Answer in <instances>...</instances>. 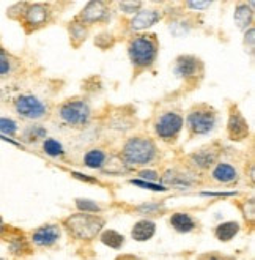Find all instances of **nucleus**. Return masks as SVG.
<instances>
[{
	"label": "nucleus",
	"mask_w": 255,
	"mask_h": 260,
	"mask_svg": "<svg viewBox=\"0 0 255 260\" xmlns=\"http://www.w3.org/2000/svg\"><path fill=\"white\" fill-rule=\"evenodd\" d=\"M159 54V40L155 34H140L128 43V57L132 68L139 71L150 70Z\"/></svg>",
	"instance_id": "1"
},
{
	"label": "nucleus",
	"mask_w": 255,
	"mask_h": 260,
	"mask_svg": "<svg viewBox=\"0 0 255 260\" xmlns=\"http://www.w3.org/2000/svg\"><path fill=\"white\" fill-rule=\"evenodd\" d=\"M120 158L131 167H143L158 158V147L153 139L145 136H132L123 144Z\"/></svg>",
	"instance_id": "2"
},
{
	"label": "nucleus",
	"mask_w": 255,
	"mask_h": 260,
	"mask_svg": "<svg viewBox=\"0 0 255 260\" xmlns=\"http://www.w3.org/2000/svg\"><path fill=\"white\" fill-rule=\"evenodd\" d=\"M65 231L69 237L81 241H90L99 237L104 231L106 219L99 215H88V213H76V215L68 216L63 224Z\"/></svg>",
	"instance_id": "3"
},
{
	"label": "nucleus",
	"mask_w": 255,
	"mask_h": 260,
	"mask_svg": "<svg viewBox=\"0 0 255 260\" xmlns=\"http://www.w3.org/2000/svg\"><path fill=\"white\" fill-rule=\"evenodd\" d=\"M58 117L71 128H84L92 120V108L84 98L66 100L58 106Z\"/></svg>",
	"instance_id": "4"
},
{
	"label": "nucleus",
	"mask_w": 255,
	"mask_h": 260,
	"mask_svg": "<svg viewBox=\"0 0 255 260\" xmlns=\"http://www.w3.org/2000/svg\"><path fill=\"white\" fill-rule=\"evenodd\" d=\"M217 112L208 104H199L186 115V129L189 136H206L216 128Z\"/></svg>",
	"instance_id": "5"
},
{
	"label": "nucleus",
	"mask_w": 255,
	"mask_h": 260,
	"mask_svg": "<svg viewBox=\"0 0 255 260\" xmlns=\"http://www.w3.org/2000/svg\"><path fill=\"white\" fill-rule=\"evenodd\" d=\"M185 126V118L175 111H167L161 114L155 121V134L158 139L166 144H175Z\"/></svg>",
	"instance_id": "6"
},
{
	"label": "nucleus",
	"mask_w": 255,
	"mask_h": 260,
	"mask_svg": "<svg viewBox=\"0 0 255 260\" xmlns=\"http://www.w3.org/2000/svg\"><path fill=\"white\" fill-rule=\"evenodd\" d=\"M19 21L25 27L27 34L37 32L51 21V8L46 4H27Z\"/></svg>",
	"instance_id": "7"
},
{
	"label": "nucleus",
	"mask_w": 255,
	"mask_h": 260,
	"mask_svg": "<svg viewBox=\"0 0 255 260\" xmlns=\"http://www.w3.org/2000/svg\"><path fill=\"white\" fill-rule=\"evenodd\" d=\"M173 73L185 82H196L203 76V63L196 55H179L175 60Z\"/></svg>",
	"instance_id": "8"
},
{
	"label": "nucleus",
	"mask_w": 255,
	"mask_h": 260,
	"mask_svg": "<svg viewBox=\"0 0 255 260\" xmlns=\"http://www.w3.org/2000/svg\"><path fill=\"white\" fill-rule=\"evenodd\" d=\"M14 109L27 120H40L46 117L48 106L44 104L38 96L33 95H21L14 100Z\"/></svg>",
	"instance_id": "9"
},
{
	"label": "nucleus",
	"mask_w": 255,
	"mask_h": 260,
	"mask_svg": "<svg viewBox=\"0 0 255 260\" xmlns=\"http://www.w3.org/2000/svg\"><path fill=\"white\" fill-rule=\"evenodd\" d=\"M249 123L236 106H232L227 118V136L230 141L241 142L249 137Z\"/></svg>",
	"instance_id": "10"
},
{
	"label": "nucleus",
	"mask_w": 255,
	"mask_h": 260,
	"mask_svg": "<svg viewBox=\"0 0 255 260\" xmlns=\"http://www.w3.org/2000/svg\"><path fill=\"white\" fill-rule=\"evenodd\" d=\"M62 238V229L58 224H44L32 232L30 241L37 248H52Z\"/></svg>",
	"instance_id": "11"
},
{
	"label": "nucleus",
	"mask_w": 255,
	"mask_h": 260,
	"mask_svg": "<svg viewBox=\"0 0 255 260\" xmlns=\"http://www.w3.org/2000/svg\"><path fill=\"white\" fill-rule=\"evenodd\" d=\"M78 21H81L82 24L93 25V24H101L106 22L109 19V7L104 2H88L81 13L76 16Z\"/></svg>",
	"instance_id": "12"
},
{
	"label": "nucleus",
	"mask_w": 255,
	"mask_h": 260,
	"mask_svg": "<svg viewBox=\"0 0 255 260\" xmlns=\"http://www.w3.org/2000/svg\"><path fill=\"white\" fill-rule=\"evenodd\" d=\"M219 155H221V151L214 145L202 147L200 150L191 153L189 162L200 171H206L209 167H214L216 162H219Z\"/></svg>",
	"instance_id": "13"
},
{
	"label": "nucleus",
	"mask_w": 255,
	"mask_h": 260,
	"mask_svg": "<svg viewBox=\"0 0 255 260\" xmlns=\"http://www.w3.org/2000/svg\"><path fill=\"white\" fill-rule=\"evenodd\" d=\"M162 19V14L159 10H140L137 11L129 21V30L131 32H142L150 27H153Z\"/></svg>",
	"instance_id": "14"
},
{
	"label": "nucleus",
	"mask_w": 255,
	"mask_h": 260,
	"mask_svg": "<svg viewBox=\"0 0 255 260\" xmlns=\"http://www.w3.org/2000/svg\"><path fill=\"white\" fill-rule=\"evenodd\" d=\"M211 178L216 183H219V185H235V183H238V180H239V174L233 164L219 161L213 167Z\"/></svg>",
	"instance_id": "15"
},
{
	"label": "nucleus",
	"mask_w": 255,
	"mask_h": 260,
	"mask_svg": "<svg viewBox=\"0 0 255 260\" xmlns=\"http://www.w3.org/2000/svg\"><path fill=\"white\" fill-rule=\"evenodd\" d=\"M169 224L178 234H191L197 229V221L194 219L189 213H185V211L173 213L169 219Z\"/></svg>",
	"instance_id": "16"
},
{
	"label": "nucleus",
	"mask_w": 255,
	"mask_h": 260,
	"mask_svg": "<svg viewBox=\"0 0 255 260\" xmlns=\"http://www.w3.org/2000/svg\"><path fill=\"white\" fill-rule=\"evenodd\" d=\"M253 2H239L235 8V14H233V19L238 28L241 30H247L252 27L253 22Z\"/></svg>",
	"instance_id": "17"
},
{
	"label": "nucleus",
	"mask_w": 255,
	"mask_h": 260,
	"mask_svg": "<svg viewBox=\"0 0 255 260\" xmlns=\"http://www.w3.org/2000/svg\"><path fill=\"white\" fill-rule=\"evenodd\" d=\"M161 181H164L166 185L172 186V188H189L192 185H196V178H192V175H188L185 172L179 171H167L161 177Z\"/></svg>",
	"instance_id": "18"
},
{
	"label": "nucleus",
	"mask_w": 255,
	"mask_h": 260,
	"mask_svg": "<svg viewBox=\"0 0 255 260\" xmlns=\"http://www.w3.org/2000/svg\"><path fill=\"white\" fill-rule=\"evenodd\" d=\"M156 234V224L152 219H140L134 224L132 231H131V237L136 241H148L152 240Z\"/></svg>",
	"instance_id": "19"
},
{
	"label": "nucleus",
	"mask_w": 255,
	"mask_h": 260,
	"mask_svg": "<svg viewBox=\"0 0 255 260\" xmlns=\"http://www.w3.org/2000/svg\"><path fill=\"white\" fill-rule=\"evenodd\" d=\"M107 161H109V155L102 148L88 150L84 156V166L88 167V169H102L104 166L109 164Z\"/></svg>",
	"instance_id": "20"
},
{
	"label": "nucleus",
	"mask_w": 255,
	"mask_h": 260,
	"mask_svg": "<svg viewBox=\"0 0 255 260\" xmlns=\"http://www.w3.org/2000/svg\"><path fill=\"white\" fill-rule=\"evenodd\" d=\"M68 32H69V40H71V44L74 48H79V46L87 40L88 37V27L85 24H82L81 21H78L74 18L69 25H68Z\"/></svg>",
	"instance_id": "21"
},
{
	"label": "nucleus",
	"mask_w": 255,
	"mask_h": 260,
	"mask_svg": "<svg viewBox=\"0 0 255 260\" xmlns=\"http://www.w3.org/2000/svg\"><path fill=\"white\" fill-rule=\"evenodd\" d=\"M239 224L236 221H227V222H221L219 225L214 227V237L219 241L227 243L230 240H233L238 234H239Z\"/></svg>",
	"instance_id": "22"
},
{
	"label": "nucleus",
	"mask_w": 255,
	"mask_h": 260,
	"mask_svg": "<svg viewBox=\"0 0 255 260\" xmlns=\"http://www.w3.org/2000/svg\"><path fill=\"white\" fill-rule=\"evenodd\" d=\"M99 240L104 246H107L111 249H122L125 244V237L122 234H118L117 231H112V229L102 231L99 234Z\"/></svg>",
	"instance_id": "23"
},
{
	"label": "nucleus",
	"mask_w": 255,
	"mask_h": 260,
	"mask_svg": "<svg viewBox=\"0 0 255 260\" xmlns=\"http://www.w3.org/2000/svg\"><path fill=\"white\" fill-rule=\"evenodd\" d=\"M43 151L51 158H62L66 153L63 145L57 139H54V137H46V139L43 141Z\"/></svg>",
	"instance_id": "24"
},
{
	"label": "nucleus",
	"mask_w": 255,
	"mask_h": 260,
	"mask_svg": "<svg viewBox=\"0 0 255 260\" xmlns=\"http://www.w3.org/2000/svg\"><path fill=\"white\" fill-rule=\"evenodd\" d=\"M76 208L81 213H88V215H98L102 211V207L96 204L95 201H90V199H76Z\"/></svg>",
	"instance_id": "25"
},
{
	"label": "nucleus",
	"mask_w": 255,
	"mask_h": 260,
	"mask_svg": "<svg viewBox=\"0 0 255 260\" xmlns=\"http://www.w3.org/2000/svg\"><path fill=\"white\" fill-rule=\"evenodd\" d=\"M8 249L11 254L14 255H22L25 252H30V246L24 237H14L10 240V244H8Z\"/></svg>",
	"instance_id": "26"
},
{
	"label": "nucleus",
	"mask_w": 255,
	"mask_h": 260,
	"mask_svg": "<svg viewBox=\"0 0 255 260\" xmlns=\"http://www.w3.org/2000/svg\"><path fill=\"white\" fill-rule=\"evenodd\" d=\"M40 139H46V129L40 125H33L25 129L24 141L25 142H38Z\"/></svg>",
	"instance_id": "27"
},
{
	"label": "nucleus",
	"mask_w": 255,
	"mask_h": 260,
	"mask_svg": "<svg viewBox=\"0 0 255 260\" xmlns=\"http://www.w3.org/2000/svg\"><path fill=\"white\" fill-rule=\"evenodd\" d=\"M18 129V123L14 120L0 117V136H14Z\"/></svg>",
	"instance_id": "28"
},
{
	"label": "nucleus",
	"mask_w": 255,
	"mask_h": 260,
	"mask_svg": "<svg viewBox=\"0 0 255 260\" xmlns=\"http://www.w3.org/2000/svg\"><path fill=\"white\" fill-rule=\"evenodd\" d=\"M166 208L164 204H142L136 208V211L139 215H147V216H152V215H159V213Z\"/></svg>",
	"instance_id": "29"
},
{
	"label": "nucleus",
	"mask_w": 255,
	"mask_h": 260,
	"mask_svg": "<svg viewBox=\"0 0 255 260\" xmlns=\"http://www.w3.org/2000/svg\"><path fill=\"white\" fill-rule=\"evenodd\" d=\"M131 185H136V186H140L143 189H150V191H156V192H164V191H169L167 186L164 185H156V183H150V181H143V180H129Z\"/></svg>",
	"instance_id": "30"
},
{
	"label": "nucleus",
	"mask_w": 255,
	"mask_h": 260,
	"mask_svg": "<svg viewBox=\"0 0 255 260\" xmlns=\"http://www.w3.org/2000/svg\"><path fill=\"white\" fill-rule=\"evenodd\" d=\"M11 68H13V63H11L10 55L7 54L5 49L0 48V78H2V76L10 74Z\"/></svg>",
	"instance_id": "31"
},
{
	"label": "nucleus",
	"mask_w": 255,
	"mask_h": 260,
	"mask_svg": "<svg viewBox=\"0 0 255 260\" xmlns=\"http://www.w3.org/2000/svg\"><path fill=\"white\" fill-rule=\"evenodd\" d=\"M95 44L101 49H109L115 44V38L111 35V34H99L96 38H95Z\"/></svg>",
	"instance_id": "32"
},
{
	"label": "nucleus",
	"mask_w": 255,
	"mask_h": 260,
	"mask_svg": "<svg viewBox=\"0 0 255 260\" xmlns=\"http://www.w3.org/2000/svg\"><path fill=\"white\" fill-rule=\"evenodd\" d=\"M143 7V2H120L118 8L125 14H136Z\"/></svg>",
	"instance_id": "33"
},
{
	"label": "nucleus",
	"mask_w": 255,
	"mask_h": 260,
	"mask_svg": "<svg viewBox=\"0 0 255 260\" xmlns=\"http://www.w3.org/2000/svg\"><path fill=\"white\" fill-rule=\"evenodd\" d=\"M139 178L143 180V181H150V183H155L158 180H161V175L156 172V171H150V169H142L139 171Z\"/></svg>",
	"instance_id": "34"
},
{
	"label": "nucleus",
	"mask_w": 255,
	"mask_h": 260,
	"mask_svg": "<svg viewBox=\"0 0 255 260\" xmlns=\"http://www.w3.org/2000/svg\"><path fill=\"white\" fill-rule=\"evenodd\" d=\"M71 175L74 178H78L81 181H85V183H93V185H99V180L96 177H88L85 174H79V172H71Z\"/></svg>",
	"instance_id": "35"
},
{
	"label": "nucleus",
	"mask_w": 255,
	"mask_h": 260,
	"mask_svg": "<svg viewBox=\"0 0 255 260\" xmlns=\"http://www.w3.org/2000/svg\"><path fill=\"white\" fill-rule=\"evenodd\" d=\"M249 43V51L250 52H253V27H250V28H247L246 30V35H244V46Z\"/></svg>",
	"instance_id": "36"
},
{
	"label": "nucleus",
	"mask_w": 255,
	"mask_h": 260,
	"mask_svg": "<svg viewBox=\"0 0 255 260\" xmlns=\"http://www.w3.org/2000/svg\"><path fill=\"white\" fill-rule=\"evenodd\" d=\"M213 5V2H188L186 7L192 10H206Z\"/></svg>",
	"instance_id": "37"
},
{
	"label": "nucleus",
	"mask_w": 255,
	"mask_h": 260,
	"mask_svg": "<svg viewBox=\"0 0 255 260\" xmlns=\"http://www.w3.org/2000/svg\"><path fill=\"white\" fill-rule=\"evenodd\" d=\"M200 260H233V258H229V257H224L221 254H205L200 257Z\"/></svg>",
	"instance_id": "38"
},
{
	"label": "nucleus",
	"mask_w": 255,
	"mask_h": 260,
	"mask_svg": "<svg viewBox=\"0 0 255 260\" xmlns=\"http://www.w3.org/2000/svg\"><path fill=\"white\" fill-rule=\"evenodd\" d=\"M115 260H143L137 255H132V254H123V255H118Z\"/></svg>",
	"instance_id": "39"
},
{
	"label": "nucleus",
	"mask_w": 255,
	"mask_h": 260,
	"mask_svg": "<svg viewBox=\"0 0 255 260\" xmlns=\"http://www.w3.org/2000/svg\"><path fill=\"white\" fill-rule=\"evenodd\" d=\"M5 231H7V225H5L2 221H0V234H4Z\"/></svg>",
	"instance_id": "40"
},
{
	"label": "nucleus",
	"mask_w": 255,
	"mask_h": 260,
	"mask_svg": "<svg viewBox=\"0 0 255 260\" xmlns=\"http://www.w3.org/2000/svg\"><path fill=\"white\" fill-rule=\"evenodd\" d=\"M0 260H2V258H0Z\"/></svg>",
	"instance_id": "41"
}]
</instances>
